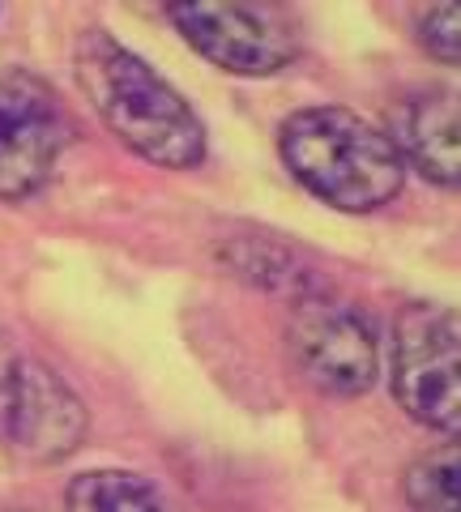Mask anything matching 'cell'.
Masks as SVG:
<instances>
[{"label": "cell", "instance_id": "5", "mask_svg": "<svg viewBox=\"0 0 461 512\" xmlns=\"http://www.w3.org/2000/svg\"><path fill=\"white\" fill-rule=\"evenodd\" d=\"M77 137L65 99L43 77L0 64V201H22L56 175Z\"/></svg>", "mask_w": 461, "mask_h": 512}, {"label": "cell", "instance_id": "4", "mask_svg": "<svg viewBox=\"0 0 461 512\" xmlns=\"http://www.w3.org/2000/svg\"><path fill=\"white\" fill-rule=\"evenodd\" d=\"M461 329L432 299L406 303L393 320V397L410 419L457 440L461 427Z\"/></svg>", "mask_w": 461, "mask_h": 512}, {"label": "cell", "instance_id": "8", "mask_svg": "<svg viewBox=\"0 0 461 512\" xmlns=\"http://www.w3.org/2000/svg\"><path fill=\"white\" fill-rule=\"evenodd\" d=\"M461 103L453 86H419L393 107L389 141L402 163L415 167L436 188L461 184Z\"/></svg>", "mask_w": 461, "mask_h": 512}, {"label": "cell", "instance_id": "10", "mask_svg": "<svg viewBox=\"0 0 461 512\" xmlns=\"http://www.w3.org/2000/svg\"><path fill=\"white\" fill-rule=\"evenodd\" d=\"M402 491H406L410 512H461V448H457V440L410 461Z\"/></svg>", "mask_w": 461, "mask_h": 512}, {"label": "cell", "instance_id": "3", "mask_svg": "<svg viewBox=\"0 0 461 512\" xmlns=\"http://www.w3.org/2000/svg\"><path fill=\"white\" fill-rule=\"evenodd\" d=\"M90 414L73 384L18 338L0 333V448L26 466L73 457Z\"/></svg>", "mask_w": 461, "mask_h": 512}, {"label": "cell", "instance_id": "9", "mask_svg": "<svg viewBox=\"0 0 461 512\" xmlns=\"http://www.w3.org/2000/svg\"><path fill=\"white\" fill-rule=\"evenodd\" d=\"M65 512H171L167 495L150 478L129 470H86L69 478Z\"/></svg>", "mask_w": 461, "mask_h": 512}, {"label": "cell", "instance_id": "6", "mask_svg": "<svg viewBox=\"0 0 461 512\" xmlns=\"http://www.w3.org/2000/svg\"><path fill=\"white\" fill-rule=\"evenodd\" d=\"M291 363L316 393L359 397L380 376V342L359 308L329 295H304L286 325Z\"/></svg>", "mask_w": 461, "mask_h": 512}, {"label": "cell", "instance_id": "7", "mask_svg": "<svg viewBox=\"0 0 461 512\" xmlns=\"http://www.w3.org/2000/svg\"><path fill=\"white\" fill-rule=\"evenodd\" d=\"M188 47L227 73L265 77L299 56L295 22L269 5H231V0H180L167 5Z\"/></svg>", "mask_w": 461, "mask_h": 512}, {"label": "cell", "instance_id": "1", "mask_svg": "<svg viewBox=\"0 0 461 512\" xmlns=\"http://www.w3.org/2000/svg\"><path fill=\"white\" fill-rule=\"evenodd\" d=\"M73 73L103 128L137 158L167 171H188L205 158V124L193 103L107 30L77 39Z\"/></svg>", "mask_w": 461, "mask_h": 512}, {"label": "cell", "instance_id": "2", "mask_svg": "<svg viewBox=\"0 0 461 512\" xmlns=\"http://www.w3.org/2000/svg\"><path fill=\"white\" fill-rule=\"evenodd\" d=\"M278 154L299 188L342 214L380 210L406 184V163L389 133L351 107H304L286 116Z\"/></svg>", "mask_w": 461, "mask_h": 512}, {"label": "cell", "instance_id": "12", "mask_svg": "<svg viewBox=\"0 0 461 512\" xmlns=\"http://www.w3.org/2000/svg\"><path fill=\"white\" fill-rule=\"evenodd\" d=\"M13 512H35V508H13Z\"/></svg>", "mask_w": 461, "mask_h": 512}, {"label": "cell", "instance_id": "11", "mask_svg": "<svg viewBox=\"0 0 461 512\" xmlns=\"http://www.w3.org/2000/svg\"><path fill=\"white\" fill-rule=\"evenodd\" d=\"M419 43L427 47L432 56H440L444 64H457L461 60V18H457V5H436L427 9L419 26H415Z\"/></svg>", "mask_w": 461, "mask_h": 512}]
</instances>
